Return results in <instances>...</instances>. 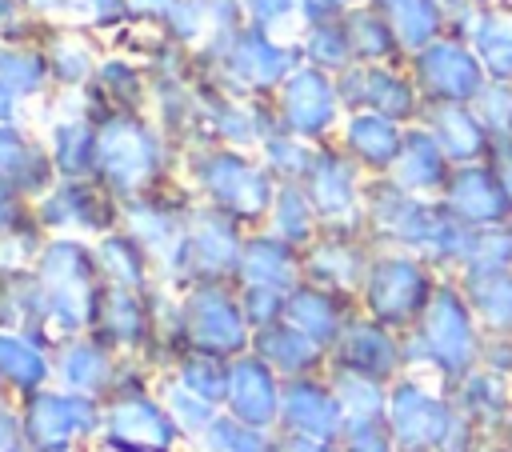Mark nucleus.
Here are the masks:
<instances>
[]
</instances>
